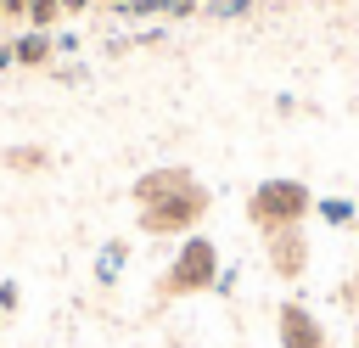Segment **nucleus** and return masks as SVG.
<instances>
[{"label":"nucleus","mask_w":359,"mask_h":348,"mask_svg":"<svg viewBox=\"0 0 359 348\" xmlns=\"http://www.w3.org/2000/svg\"><path fill=\"white\" fill-rule=\"evenodd\" d=\"M208 213H213V191H208L202 180H191V185L168 191L163 202L135 208V230H140V236H196Z\"/></svg>","instance_id":"7ed1b4c3"},{"label":"nucleus","mask_w":359,"mask_h":348,"mask_svg":"<svg viewBox=\"0 0 359 348\" xmlns=\"http://www.w3.org/2000/svg\"><path fill=\"white\" fill-rule=\"evenodd\" d=\"M314 219H325V225H353L359 208H353L348 196H314Z\"/></svg>","instance_id":"9d476101"},{"label":"nucleus","mask_w":359,"mask_h":348,"mask_svg":"<svg viewBox=\"0 0 359 348\" xmlns=\"http://www.w3.org/2000/svg\"><path fill=\"white\" fill-rule=\"evenodd\" d=\"M0 28H6V6H0Z\"/></svg>","instance_id":"aec40b11"},{"label":"nucleus","mask_w":359,"mask_h":348,"mask_svg":"<svg viewBox=\"0 0 359 348\" xmlns=\"http://www.w3.org/2000/svg\"><path fill=\"white\" fill-rule=\"evenodd\" d=\"M95 6H107V11H118V6H123V0H95Z\"/></svg>","instance_id":"6ab92c4d"},{"label":"nucleus","mask_w":359,"mask_h":348,"mask_svg":"<svg viewBox=\"0 0 359 348\" xmlns=\"http://www.w3.org/2000/svg\"><path fill=\"white\" fill-rule=\"evenodd\" d=\"M95 0H62V17H79V11H90Z\"/></svg>","instance_id":"a211bd4d"},{"label":"nucleus","mask_w":359,"mask_h":348,"mask_svg":"<svg viewBox=\"0 0 359 348\" xmlns=\"http://www.w3.org/2000/svg\"><path fill=\"white\" fill-rule=\"evenodd\" d=\"M118 11H123V17H135V22H140V17H163V6H157V0H123Z\"/></svg>","instance_id":"ddd939ff"},{"label":"nucleus","mask_w":359,"mask_h":348,"mask_svg":"<svg viewBox=\"0 0 359 348\" xmlns=\"http://www.w3.org/2000/svg\"><path fill=\"white\" fill-rule=\"evenodd\" d=\"M157 6H163V17H174V22H180V17H196V11H202V0H157Z\"/></svg>","instance_id":"4468645a"},{"label":"nucleus","mask_w":359,"mask_h":348,"mask_svg":"<svg viewBox=\"0 0 359 348\" xmlns=\"http://www.w3.org/2000/svg\"><path fill=\"white\" fill-rule=\"evenodd\" d=\"M0 168H11V174H39V168H50V152H45V146H6V152H0Z\"/></svg>","instance_id":"6e6552de"},{"label":"nucleus","mask_w":359,"mask_h":348,"mask_svg":"<svg viewBox=\"0 0 359 348\" xmlns=\"http://www.w3.org/2000/svg\"><path fill=\"white\" fill-rule=\"evenodd\" d=\"M264 264H269L275 281H303V269L314 264V236H309V225H297V230H269V236H264Z\"/></svg>","instance_id":"20e7f679"},{"label":"nucleus","mask_w":359,"mask_h":348,"mask_svg":"<svg viewBox=\"0 0 359 348\" xmlns=\"http://www.w3.org/2000/svg\"><path fill=\"white\" fill-rule=\"evenodd\" d=\"M275 342H280V348H331V331L314 320L309 303L286 297V303L275 309Z\"/></svg>","instance_id":"39448f33"},{"label":"nucleus","mask_w":359,"mask_h":348,"mask_svg":"<svg viewBox=\"0 0 359 348\" xmlns=\"http://www.w3.org/2000/svg\"><path fill=\"white\" fill-rule=\"evenodd\" d=\"M309 213H314V191L303 180H292V174H269V180H258L247 191V225L258 236L297 230V225H309Z\"/></svg>","instance_id":"f03ea898"},{"label":"nucleus","mask_w":359,"mask_h":348,"mask_svg":"<svg viewBox=\"0 0 359 348\" xmlns=\"http://www.w3.org/2000/svg\"><path fill=\"white\" fill-rule=\"evenodd\" d=\"M11 51H17V67H50V62H56V34L22 28V34L11 39Z\"/></svg>","instance_id":"0eeeda50"},{"label":"nucleus","mask_w":359,"mask_h":348,"mask_svg":"<svg viewBox=\"0 0 359 348\" xmlns=\"http://www.w3.org/2000/svg\"><path fill=\"white\" fill-rule=\"evenodd\" d=\"M56 22H62V0H28V28L56 34Z\"/></svg>","instance_id":"9b49d317"},{"label":"nucleus","mask_w":359,"mask_h":348,"mask_svg":"<svg viewBox=\"0 0 359 348\" xmlns=\"http://www.w3.org/2000/svg\"><path fill=\"white\" fill-rule=\"evenodd\" d=\"M247 6H252V0H202V11H208V17H241Z\"/></svg>","instance_id":"f8f14e48"},{"label":"nucleus","mask_w":359,"mask_h":348,"mask_svg":"<svg viewBox=\"0 0 359 348\" xmlns=\"http://www.w3.org/2000/svg\"><path fill=\"white\" fill-rule=\"evenodd\" d=\"M196 174L191 168H180V163H157V168H146V174H135V185H129V196H135V208H151V202H163L168 191H180V185H191Z\"/></svg>","instance_id":"423d86ee"},{"label":"nucleus","mask_w":359,"mask_h":348,"mask_svg":"<svg viewBox=\"0 0 359 348\" xmlns=\"http://www.w3.org/2000/svg\"><path fill=\"white\" fill-rule=\"evenodd\" d=\"M17 303H22V292H17V281H0V309H6V314H11V309H17Z\"/></svg>","instance_id":"2eb2a0df"},{"label":"nucleus","mask_w":359,"mask_h":348,"mask_svg":"<svg viewBox=\"0 0 359 348\" xmlns=\"http://www.w3.org/2000/svg\"><path fill=\"white\" fill-rule=\"evenodd\" d=\"M123 258H129V241H107V247L95 253V286H112L118 269H123Z\"/></svg>","instance_id":"1a4fd4ad"},{"label":"nucleus","mask_w":359,"mask_h":348,"mask_svg":"<svg viewBox=\"0 0 359 348\" xmlns=\"http://www.w3.org/2000/svg\"><path fill=\"white\" fill-rule=\"evenodd\" d=\"M6 6V22H28V0H0Z\"/></svg>","instance_id":"dca6fc26"},{"label":"nucleus","mask_w":359,"mask_h":348,"mask_svg":"<svg viewBox=\"0 0 359 348\" xmlns=\"http://www.w3.org/2000/svg\"><path fill=\"white\" fill-rule=\"evenodd\" d=\"M219 241L213 236H180V253L163 264L151 297L157 303H180V297H196V292H219Z\"/></svg>","instance_id":"f257e3e1"},{"label":"nucleus","mask_w":359,"mask_h":348,"mask_svg":"<svg viewBox=\"0 0 359 348\" xmlns=\"http://www.w3.org/2000/svg\"><path fill=\"white\" fill-rule=\"evenodd\" d=\"M6 67H17V51H11V39L0 34V73H6Z\"/></svg>","instance_id":"f3484780"},{"label":"nucleus","mask_w":359,"mask_h":348,"mask_svg":"<svg viewBox=\"0 0 359 348\" xmlns=\"http://www.w3.org/2000/svg\"><path fill=\"white\" fill-rule=\"evenodd\" d=\"M353 236H359V219H353Z\"/></svg>","instance_id":"4be33fe9"},{"label":"nucleus","mask_w":359,"mask_h":348,"mask_svg":"<svg viewBox=\"0 0 359 348\" xmlns=\"http://www.w3.org/2000/svg\"><path fill=\"white\" fill-rule=\"evenodd\" d=\"M353 348H359V326H353Z\"/></svg>","instance_id":"412c9836"}]
</instances>
